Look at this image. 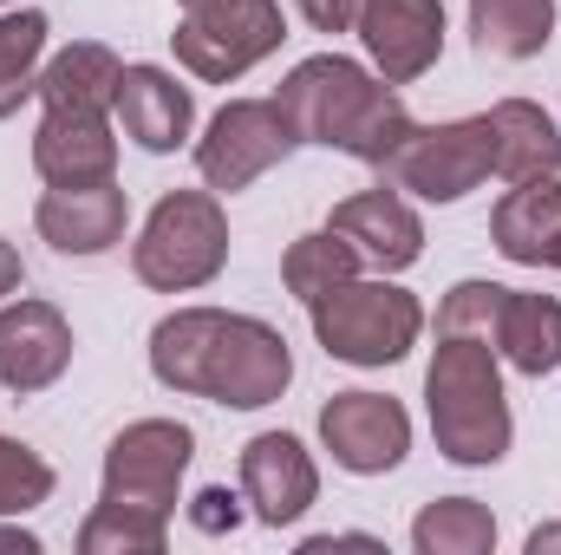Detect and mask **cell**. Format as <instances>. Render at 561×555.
Here are the masks:
<instances>
[{
  "instance_id": "obj_1",
  "label": "cell",
  "mask_w": 561,
  "mask_h": 555,
  "mask_svg": "<svg viewBox=\"0 0 561 555\" xmlns=\"http://www.w3.org/2000/svg\"><path fill=\"white\" fill-rule=\"evenodd\" d=\"M150 373L170 393L209 399V406H275L294 380V353L280 327L255 314H222V307H176L150 327Z\"/></svg>"
},
{
  "instance_id": "obj_2",
  "label": "cell",
  "mask_w": 561,
  "mask_h": 555,
  "mask_svg": "<svg viewBox=\"0 0 561 555\" xmlns=\"http://www.w3.org/2000/svg\"><path fill=\"white\" fill-rule=\"evenodd\" d=\"M190 457H196V431L190 424H176V418L125 424L105 444V484H99V510L79 530V550L85 555H163Z\"/></svg>"
},
{
  "instance_id": "obj_3",
  "label": "cell",
  "mask_w": 561,
  "mask_h": 555,
  "mask_svg": "<svg viewBox=\"0 0 561 555\" xmlns=\"http://www.w3.org/2000/svg\"><path fill=\"white\" fill-rule=\"evenodd\" d=\"M280 112L294 125L300 144H327V150H346L373 170H386V157L405 144L412 132V112L405 99L373 79L359 59H340V53H313L300 59L287 79H280Z\"/></svg>"
},
{
  "instance_id": "obj_4",
  "label": "cell",
  "mask_w": 561,
  "mask_h": 555,
  "mask_svg": "<svg viewBox=\"0 0 561 555\" xmlns=\"http://www.w3.org/2000/svg\"><path fill=\"white\" fill-rule=\"evenodd\" d=\"M424 406L431 438L450 464H496L510 451V399L496 347L477 333H437V353L424 366Z\"/></svg>"
},
{
  "instance_id": "obj_5",
  "label": "cell",
  "mask_w": 561,
  "mask_h": 555,
  "mask_svg": "<svg viewBox=\"0 0 561 555\" xmlns=\"http://www.w3.org/2000/svg\"><path fill=\"white\" fill-rule=\"evenodd\" d=\"M307 314H313V340L340 366H399L424 333L419 294H405L392 275H379V281L353 275L346 287L320 294Z\"/></svg>"
},
{
  "instance_id": "obj_6",
  "label": "cell",
  "mask_w": 561,
  "mask_h": 555,
  "mask_svg": "<svg viewBox=\"0 0 561 555\" xmlns=\"http://www.w3.org/2000/svg\"><path fill=\"white\" fill-rule=\"evenodd\" d=\"M222 262H229V216L209 190H170L131 242V269L157 294L209 287L222 275Z\"/></svg>"
},
{
  "instance_id": "obj_7",
  "label": "cell",
  "mask_w": 561,
  "mask_h": 555,
  "mask_svg": "<svg viewBox=\"0 0 561 555\" xmlns=\"http://www.w3.org/2000/svg\"><path fill=\"white\" fill-rule=\"evenodd\" d=\"M176 7H183V20H176L170 46L203 86L242 79L249 66H262L287 39L280 0H176Z\"/></svg>"
},
{
  "instance_id": "obj_8",
  "label": "cell",
  "mask_w": 561,
  "mask_h": 555,
  "mask_svg": "<svg viewBox=\"0 0 561 555\" xmlns=\"http://www.w3.org/2000/svg\"><path fill=\"white\" fill-rule=\"evenodd\" d=\"M483 177H496V132L483 118H450V125H412L405 144L386 157V183L412 190L424 203H457Z\"/></svg>"
},
{
  "instance_id": "obj_9",
  "label": "cell",
  "mask_w": 561,
  "mask_h": 555,
  "mask_svg": "<svg viewBox=\"0 0 561 555\" xmlns=\"http://www.w3.org/2000/svg\"><path fill=\"white\" fill-rule=\"evenodd\" d=\"M294 144L300 138H294L280 99H229V105L209 118V132L196 138V170H203L209 190L236 196V190H249L255 177H268Z\"/></svg>"
},
{
  "instance_id": "obj_10",
  "label": "cell",
  "mask_w": 561,
  "mask_h": 555,
  "mask_svg": "<svg viewBox=\"0 0 561 555\" xmlns=\"http://www.w3.org/2000/svg\"><path fill=\"white\" fill-rule=\"evenodd\" d=\"M320 444L353 477H386L412 451V418L386 393H333L320 406Z\"/></svg>"
},
{
  "instance_id": "obj_11",
  "label": "cell",
  "mask_w": 561,
  "mask_h": 555,
  "mask_svg": "<svg viewBox=\"0 0 561 555\" xmlns=\"http://www.w3.org/2000/svg\"><path fill=\"white\" fill-rule=\"evenodd\" d=\"M313 497H320V471L294 431H262L242 444V503L255 523L287 530L313 510Z\"/></svg>"
},
{
  "instance_id": "obj_12",
  "label": "cell",
  "mask_w": 561,
  "mask_h": 555,
  "mask_svg": "<svg viewBox=\"0 0 561 555\" xmlns=\"http://www.w3.org/2000/svg\"><path fill=\"white\" fill-rule=\"evenodd\" d=\"M359 39H366L386 86H412L444 53V7L437 0H366L359 7Z\"/></svg>"
},
{
  "instance_id": "obj_13",
  "label": "cell",
  "mask_w": 561,
  "mask_h": 555,
  "mask_svg": "<svg viewBox=\"0 0 561 555\" xmlns=\"http://www.w3.org/2000/svg\"><path fill=\"white\" fill-rule=\"evenodd\" d=\"M333 236H346L353 242V256H359V269H379V275H405L412 262L424 256V223L419 209L399 196V190H359V196H346L340 209H333V223H327Z\"/></svg>"
},
{
  "instance_id": "obj_14",
  "label": "cell",
  "mask_w": 561,
  "mask_h": 555,
  "mask_svg": "<svg viewBox=\"0 0 561 555\" xmlns=\"http://www.w3.org/2000/svg\"><path fill=\"white\" fill-rule=\"evenodd\" d=\"M72 366V327L53 301H7L0 307V386L7 393H46Z\"/></svg>"
},
{
  "instance_id": "obj_15",
  "label": "cell",
  "mask_w": 561,
  "mask_h": 555,
  "mask_svg": "<svg viewBox=\"0 0 561 555\" xmlns=\"http://www.w3.org/2000/svg\"><path fill=\"white\" fill-rule=\"evenodd\" d=\"M33 170L53 190H79V183H112L118 177V138H112V112H53L33 132Z\"/></svg>"
},
{
  "instance_id": "obj_16",
  "label": "cell",
  "mask_w": 561,
  "mask_h": 555,
  "mask_svg": "<svg viewBox=\"0 0 561 555\" xmlns=\"http://www.w3.org/2000/svg\"><path fill=\"white\" fill-rule=\"evenodd\" d=\"M39 236L59 249V256H105L125 242V223H131V196L112 183H79V190H46L39 209H33Z\"/></svg>"
},
{
  "instance_id": "obj_17",
  "label": "cell",
  "mask_w": 561,
  "mask_h": 555,
  "mask_svg": "<svg viewBox=\"0 0 561 555\" xmlns=\"http://www.w3.org/2000/svg\"><path fill=\"white\" fill-rule=\"evenodd\" d=\"M112 118L125 125V138L144 150H176V144L196 132V99L190 86H176V72L163 66H125L118 72V99H112Z\"/></svg>"
},
{
  "instance_id": "obj_18",
  "label": "cell",
  "mask_w": 561,
  "mask_h": 555,
  "mask_svg": "<svg viewBox=\"0 0 561 555\" xmlns=\"http://www.w3.org/2000/svg\"><path fill=\"white\" fill-rule=\"evenodd\" d=\"M556 236H561V170L556 177L516 183V190L496 203V216H490V242H496L516 269H542L549 249H556Z\"/></svg>"
},
{
  "instance_id": "obj_19",
  "label": "cell",
  "mask_w": 561,
  "mask_h": 555,
  "mask_svg": "<svg viewBox=\"0 0 561 555\" xmlns=\"http://www.w3.org/2000/svg\"><path fill=\"white\" fill-rule=\"evenodd\" d=\"M490 347H496V360H510V366H516V373H529V380L556 373V366H561V301H556V294L503 287V307H496Z\"/></svg>"
},
{
  "instance_id": "obj_20",
  "label": "cell",
  "mask_w": 561,
  "mask_h": 555,
  "mask_svg": "<svg viewBox=\"0 0 561 555\" xmlns=\"http://www.w3.org/2000/svg\"><path fill=\"white\" fill-rule=\"evenodd\" d=\"M118 53L112 46H99V39H79V46H66V53H53L46 66H39V99L53 105V112H112V99H118Z\"/></svg>"
},
{
  "instance_id": "obj_21",
  "label": "cell",
  "mask_w": 561,
  "mask_h": 555,
  "mask_svg": "<svg viewBox=\"0 0 561 555\" xmlns=\"http://www.w3.org/2000/svg\"><path fill=\"white\" fill-rule=\"evenodd\" d=\"M490 132H496V177L503 183H529V177L561 170V132L549 125L542 105L503 99V105H490Z\"/></svg>"
},
{
  "instance_id": "obj_22",
  "label": "cell",
  "mask_w": 561,
  "mask_h": 555,
  "mask_svg": "<svg viewBox=\"0 0 561 555\" xmlns=\"http://www.w3.org/2000/svg\"><path fill=\"white\" fill-rule=\"evenodd\" d=\"M470 39L483 59H536L556 39V0H470Z\"/></svg>"
},
{
  "instance_id": "obj_23",
  "label": "cell",
  "mask_w": 561,
  "mask_h": 555,
  "mask_svg": "<svg viewBox=\"0 0 561 555\" xmlns=\"http://www.w3.org/2000/svg\"><path fill=\"white\" fill-rule=\"evenodd\" d=\"M412 550L419 555H490L496 550V517L477 497H437L424 503L412 523Z\"/></svg>"
},
{
  "instance_id": "obj_24",
  "label": "cell",
  "mask_w": 561,
  "mask_h": 555,
  "mask_svg": "<svg viewBox=\"0 0 561 555\" xmlns=\"http://www.w3.org/2000/svg\"><path fill=\"white\" fill-rule=\"evenodd\" d=\"M46 13L39 7H20V13H0V118H13L33 86H39V66H46Z\"/></svg>"
},
{
  "instance_id": "obj_25",
  "label": "cell",
  "mask_w": 561,
  "mask_h": 555,
  "mask_svg": "<svg viewBox=\"0 0 561 555\" xmlns=\"http://www.w3.org/2000/svg\"><path fill=\"white\" fill-rule=\"evenodd\" d=\"M359 275V256H353V242L346 236H333V229H313V236H300L294 249H287V262H280V281H287V294L294 301H320V294H333V287H346V281Z\"/></svg>"
},
{
  "instance_id": "obj_26",
  "label": "cell",
  "mask_w": 561,
  "mask_h": 555,
  "mask_svg": "<svg viewBox=\"0 0 561 555\" xmlns=\"http://www.w3.org/2000/svg\"><path fill=\"white\" fill-rule=\"evenodd\" d=\"M53 497V464L20 444V438H0V517H26Z\"/></svg>"
},
{
  "instance_id": "obj_27",
  "label": "cell",
  "mask_w": 561,
  "mask_h": 555,
  "mask_svg": "<svg viewBox=\"0 0 561 555\" xmlns=\"http://www.w3.org/2000/svg\"><path fill=\"white\" fill-rule=\"evenodd\" d=\"M496 307H503V287L496 281H457L444 294V307H437V333H477V340H490Z\"/></svg>"
},
{
  "instance_id": "obj_28",
  "label": "cell",
  "mask_w": 561,
  "mask_h": 555,
  "mask_svg": "<svg viewBox=\"0 0 561 555\" xmlns=\"http://www.w3.org/2000/svg\"><path fill=\"white\" fill-rule=\"evenodd\" d=\"M190 523H196L203 536H222V530H236V523H242V497L216 484V490H203V497L190 503Z\"/></svg>"
},
{
  "instance_id": "obj_29",
  "label": "cell",
  "mask_w": 561,
  "mask_h": 555,
  "mask_svg": "<svg viewBox=\"0 0 561 555\" xmlns=\"http://www.w3.org/2000/svg\"><path fill=\"white\" fill-rule=\"evenodd\" d=\"M294 7L307 13L313 33H346V26H359V7L366 0H294Z\"/></svg>"
},
{
  "instance_id": "obj_30",
  "label": "cell",
  "mask_w": 561,
  "mask_h": 555,
  "mask_svg": "<svg viewBox=\"0 0 561 555\" xmlns=\"http://www.w3.org/2000/svg\"><path fill=\"white\" fill-rule=\"evenodd\" d=\"M20 281H26L20 249H13V242H0V301H7V294H20Z\"/></svg>"
},
{
  "instance_id": "obj_31",
  "label": "cell",
  "mask_w": 561,
  "mask_h": 555,
  "mask_svg": "<svg viewBox=\"0 0 561 555\" xmlns=\"http://www.w3.org/2000/svg\"><path fill=\"white\" fill-rule=\"evenodd\" d=\"M561 550V523L556 530H536V536H529V555H556Z\"/></svg>"
},
{
  "instance_id": "obj_32",
  "label": "cell",
  "mask_w": 561,
  "mask_h": 555,
  "mask_svg": "<svg viewBox=\"0 0 561 555\" xmlns=\"http://www.w3.org/2000/svg\"><path fill=\"white\" fill-rule=\"evenodd\" d=\"M0 550H20V555H33V550H39V543H33L26 530H0Z\"/></svg>"
},
{
  "instance_id": "obj_33",
  "label": "cell",
  "mask_w": 561,
  "mask_h": 555,
  "mask_svg": "<svg viewBox=\"0 0 561 555\" xmlns=\"http://www.w3.org/2000/svg\"><path fill=\"white\" fill-rule=\"evenodd\" d=\"M549 269H561V236H556V249H549Z\"/></svg>"
},
{
  "instance_id": "obj_34",
  "label": "cell",
  "mask_w": 561,
  "mask_h": 555,
  "mask_svg": "<svg viewBox=\"0 0 561 555\" xmlns=\"http://www.w3.org/2000/svg\"><path fill=\"white\" fill-rule=\"evenodd\" d=\"M0 7H7V0H0Z\"/></svg>"
}]
</instances>
